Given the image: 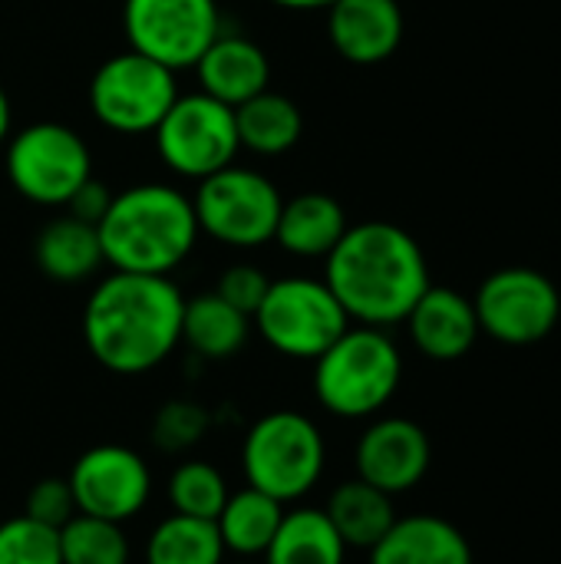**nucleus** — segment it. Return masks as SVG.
Instances as JSON below:
<instances>
[{"instance_id":"obj_1","label":"nucleus","mask_w":561,"mask_h":564,"mask_svg":"<svg viewBox=\"0 0 561 564\" xmlns=\"http://www.w3.org/2000/svg\"><path fill=\"white\" fill-rule=\"evenodd\" d=\"M185 297L169 274L112 271L83 307V340L99 367L119 377L155 370L182 344Z\"/></svg>"},{"instance_id":"obj_2","label":"nucleus","mask_w":561,"mask_h":564,"mask_svg":"<svg viewBox=\"0 0 561 564\" xmlns=\"http://www.w3.org/2000/svg\"><path fill=\"white\" fill-rule=\"evenodd\" d=\"M324 284L350 321L364 327L403 324L430 288V264L420 241L390 221L350 225L324 258Z\"/></svg>"},{"instance_id":"obj_3","label":"nucleus","mask_w":561,"mask_h":564,"mask_svg":"<svg viewBox=\"0 0 561 564\" xmlns=\"http://www.w3.org/2000/svg\"><path fill=\"white\" fill-rule=\"evenodd\" d=\"M96 231L103 261L129 274H172L202 235L192 198L162 182L116 192Z\"/></svg>"},{"instance_id":"obj_4","label":"nucleus","mask_w":561,"mask_h":564,"mask_svg":"<svg viewBox=\"0 0 561 564\" xmlns=\"http://www.w3.org/2000/svg\"><path fill=\"white\" fill-rule=\"evenodd\" d=\"M403 357L384 327H347L314 360V397L337 420H370L400 390Z\"/></svg>"},{"instance_id":"obj_5","label":"nucleus","mask_w":561,"mask_h":564,"mask_svg":"<svg viewBox=\"0 0 561 564\" xmlns=\"http://www.w3.org/2000/svg\"><path fill=\"white\" fill-rule=\"evenodd\" d=\"M327 446L317 423L294 410H274L251 423L241 443V469L251 489L281 506L304 499L324 476Z\"/></svg>"},{"instance_id":"obj_6","label":"nucleus","mask_w":561,"mask_h":564,"mask_svg":"<svg viewBox=\"0 0 561 564\" xmlns=\"http://www.w3.org/2000/svg\"><path fill=\"white\" fill-rule=\"evenodd\" d=\"M251 327L271 350L294 360H317L350 327V317L324 281L281 278L268 284Z\"/></svg>"},{"instance_id":"obj_7","label":"nucleus","mask_w":561,"mask_h":564,"mask_svg":"<svg viewBox=\"0 0 561 564\" xmlns=\"http://www.w3.org/2000/svg\"><path fill=\"white\" fill-rule=\"evenodd\" d=\"M281 192L274 182L245 165H225L202 178L192 195L198 231L228 248H261L274 241Z\"/></svg>"},{"instance_id":"obj_8","label":"nucleus","mask_w":561,"mask_h":564,"mask_svg":"<svg viewBox=\"0 0 561 564\" xmlns=\"http://www.w3.org/2000/svg\"><path fill=\"white\" fill-rule=\"evenodd\" d=\"M7 178L33 205H66L93 178V155L83 135L63 122H33L7 139Z\"/></svg>"},{"instance_id":"obj_9","label":"nucleus","mask_w":561,"mask_h":564,"mask_svg":"<svg viewBox=\"0 0 561 564\" xmlns=\"http://www.w3.org/2000/svg\"><path fill=\"white\" fill-rule=\"evenodd\" d=\"M473 307L486 337L506 347H532L559 327L561 294L549 274L509 264L479 284Z\"/></svg>"},{"instance_id":"obj_10","label":"nucleus","mask_w":561,"mask_h":564,"mask_svg":"<svg viewBox=\"0 0 561 564\" xmlns=\"http://www.w3.org/2000/svg\"><path fill=\"white\" fill-rule=\"evenodd\" d=\"M155 149L162 162L182 178H208L212 172L235 162L241 142L235 109L212 99L208 93L175 96L162 122L155 126Z\"/></svg>"},{"instance_id":"obj_11","label":"nucleus","mask_w":561,"mask_h":564,"mask_svg":"<svg viewBox=\"0 0 561 564\" xmlns=\"http://www.w3.org/2000/svg\"><path fill=\"white\" fill-rule=\"evenodd\" d=\"M175 96V73L136 50L109 56L89 79L93 116L122 135L155 132Z\"/></svg>"},{"instance_id":"obj_12","label":"nucleus","mask_w":561,"mask_h":564,"mask_svg":"<svg viewBox=\"0 0 561 564\" xmlns=\"http://www.w3.org/2000/svg\"><path fill=\"white\" fill-rule=\"evenodd\" d=\"M122 30L129 50L175 69H188L222 36L215 0H126Z\"/></svg>"},{"instance_id":"obj_13","label":"nucleus","mask_w":561,"mask_h":564,"mask_svg":"<svg viewBox=\"0 0 561 564\" xmlns=\"http://www.w3.org/2000/svg\"><path fill=\"white\" fill-rule=\"evenodd\" d=\"M66 482L79 516L106 519L116 525L139 516L152 492V473L145 459L119 443H103L86 449L73 463Z\"/></svg>"},{"instance_id":"obj_14","label":"nucleus","mask_w":561,"mask_h":564,"mask_svg":"<svg viewBox=\"0 0 561 564\" xmlns=\"http://www.w3.org/2000/svg\"><path fill=\"white\" fill-rule=\"evenodd\" d=\"M357 479L370 482L387 496H403L417 489L433 463V443L427 430L407 416L374 420L354 449Z\"/></svg>"},{"instance_id":"obj_15","label":"nucleus","mask_w":561,"mask_h":564,"mask_svg":"<svg viewBox=\"0 0 561 564\" xmlns=\"http://www.w3.org/2000/svg\"><path fill=\"white\" fill-rule=\"evenodd\" d=\"M403 324L410 330L413 347L436 364L463 360L483 334L473 297L453 288H436V284H430L420 294V301L413 304Z\"/></svg>"},{"instance_id":"obj_16","label":"nucleus","mask_w":561,"mask_h":564,"mask_svg":"<svg viewBox=\"0 0 561 564\" xmlns=\"http://www.w3.org/2000/svg\"><path fill=\"white\" fill-rule=\"evenodd\" d=\"M327 36L347 63H384L403 43V10L397 0H334L327 7Z\"/></svg>"},{"instance_id":"obj_17","label":"nucleus","mask_w":561,"mask_h":564,"mask_svg":"<svg viewBox=\"0 0 561 564\" xmlns=\"http://www.w3.org/2000/svg\"><path fill=\"white\" fill-rule=\"evenodd\" d=\"M195 73H198L202 93L238 109L241 102L268 89L271 63L255 40L238 36V33H222L202 53V59L195 63Z\"/></svg>"},{"instance_id":"obj_18","label":"nucleus","mask_w":561,"mask_h":564,"mask_svg":"<svg viewBox=\"0 0 561 564\" xmlns=\"http://www.w3.org/2000/svg\"><path fill=\"white\" fill-rule=\"evenodd\" d=\"M370 564H476L470 539L443 516H403L370 549Z\"/></svg>"},{"instance_id":"obj_19","label":"nucleus","mask_w":561,"mask_h":564,"mask_svg":"<svg viewBox=\"0 0 561 564\" xmlns=\"http://www.w3.org/2000/svg\"><path fill=\"white\" fill-rule=\"evenodd\" d=\"M347 215L337 198L304 192L281 205L274 241L294 258H327L347 231Z\"/></svg>"},{"instance_id":"obj_20","label":"nucleus","mask_w":561,"mask_h":564,"mask_svg":"<svg viewBox=\"0 0 561 564\" xmlns=\"http://www.w3.org/2000/svg\"><path fill=\"white\" fill-rule=\"evenodd\" d=\"M33 258L36 268L60 284H76L86 281L99 271L103 261V245H99V231L89 221H79L73 215L53 218L33 245Z\"/></svg>"},{"instance_id":"obj_21","label":"nucleus","mask_w":561,"mask_h":564,"mask_svg":"<svg viewBox=\"0 0 561 564\" xmlns=\"http://www.w3.org/2000/svg\"><path fill=\"white\" fill-rule=\"evenodd\" d=\"M324 516L331 519L334 532L341 535V542L347 549H364V552H370L390 532V525L400 519L393 509V496L374 489L364 479L341 482L331 492Z\"/></svg>"},{"instance_id":"obj_22","label":"nucleus","mask_w":561,"mask_h":564,"mask_svg":"<svg viewBox=\"0 0 561 564\" xmlns=\"http://www.w3.org/2000/svg\"><path fill=\"white\" fill-rule=\"evenodd\" d=\"M251 337V317L235 311L215 291L185 301L182 311V344L202 360H228Z\"/></svg>"},{"instance_id":"obj_23","label":"nucleus","mask_w":561,"mask_h":564,"mask_svg":"<svg viewBox=\"0 0 561 564\" xmlns=\"http://www.w3.org/2000/svg\"><path fill=\"white\" fill-rule=\"evenodd\" d=\"M284 519V506L251 486H245L241 492H228L215 529L222 535L225 552L241 555V558H255L265 555L278 525Z\"/></svg>"},{"instance_id":"obj_24","label":"nucleus","mask_w":561,"mask_h":564,"mask_svg":"<svg viewBox=\"0 0 561 564\" xmlns=\"http://www.w3.org/2000/svg\"><path fill=\"white\" fill-rule=\"evenodd\" d=\"M238 142L255 155H281L298 145L304 132L301 109L281 93H258L235 109Z\"/></svg>"},{"instance_id":"obj_25","label":"nucleus","mask_w":561,"mask_h":564,"mask_svg":"<svg viewBox=\"0 0 561 564\" xmlns=\"http://www.w3.org/2000/svg\"><path fill=\"white\" fill-rule=\"evenodd\" d=\"M347 545L334 532L324 509H294L284 512L265 564H344Z\"/></svg>"},{"instance_id":"obj_26","label":"nucleus","mask_w":561,"mask_h":564,"mask_svg":"<svg viewBox=\"0 0 561 564\" xmlns=\"http://www.w3.org/2000/svg\"><path fill=\"white\" fill-rule=\"evenodd\" d=\"M222 558L225 545L215 522L179 512L162 519L145 542V564H222Z\"/></svg>"},{"instance_id":"obj_27","label":"nucleus","mask_w":561,"mask_h":564,"mask_svg":"<svg viewBox=\"0 0 561 564\" xmlns=\"http://www.w3.org/2000/svg\"><path fill=\"white\" fill-rule=\"evenodd\" d=\"M60 558L63 564H129V542L122 525L76 512L60 529Z\"/></svg>"},{"instance_id":"obj_28","label":"nucleus","mask_w":561,"mask_h":564,"mask_svg":"<svg viewBox=\"0 0 561 564\" xmlns=\"http://www.w3.org/2000/svg\"><path fill=\"white\" fill-rule=\"evenodd\" d=\"M225 499H228V482L212 463L188 459V463H179L175 473L169 476V502H172V512L179 516L215 522Z\"/></svg>"},{"instance_id":"obj_29","label":"nucleus","mask_w":561,"mask_h":564,"mask_svg":"<svg viewBox=\"0 0 561 564\" xmlns=\"http://www.w3.org/2000/svg\"><path fill=\"white\" fill-rule=\"evenodd\" d=\"M0 564H63L60 532L26 516L0 522Z\"/></svg>"},{"instance_id":"obj_30","label":"nucleus","mask_w":561,"mask_h":564,"mask_svg":"<svg viewBox=\"0 0 561 564\" xmlns=\"http://www.w3.org/2000/svg\"><path fill=\"white\" fill-rule=\"evenodd\" d=\"M208 423H212V416L202 403L169 400L165 406H159V413L152 420V443L165 453H185L188 446H195L205 436Z\"/></svg>"},{"instance_id":"obj_31","label":"nucleus","mask_w":561,"mask_h":564,"mask_svg":"<svg viewBox=\"0 0 561 564\" xmlns=\"http://www.w3.org/2000/svg\"><path fill=\"white\" fill-rule=\"evenodd\" d=\"M23 516L46 525V529H63L73 516H76V502H73V492H69V482L66 479H40L30 492H26V502H23Z\"/></svg>"},{"instance_id":"obj_32","label":"nucleus","mask_w":561,"mask_h":564,"mask_svg":"<svg viewBox=\"0 0 561 564\" xmlns=\"http://www.w3.org/2000/svg\"><path fill=\"white\" fill-rule=\"evenodd\" d=\"M268 284H271V278H268L261 268H255V264H231V268L218 278L215 294H218L222 301H228L235 311H241V314L251 317V314L258 311V304L265 301Z\"/></svg>"},{"instance_id":"obj_33","label":"nucleus","mask_w":561,"mask_h":564,"mask_svg":"<svg viewBox=\"0 0 561 564\" xmlns=\"http://www.w3.org/2000/svg\"><path fill=\"white\" fill-rule=\"evenodd\" d=\"M109 202H112V192H109L99 178H86V182L73 192V198L66 202V208H69L73 218L89 221V225H99V218L106 215Z\"/></svg>"},{"instance_id":"obj_34","label":"nucleus","mask_w":561,"mask_h":564,"mask_svg":"<svg viewBox=\"0 0 561 564\" xmlns=\"http://www.w3.org/2000/svg\"><path fill=\"white\" fill-rule=\"evenodd\" d=\"M271 3L284 10H327L334 0H271Z\"/></svg>"},{"instance_id":"obj_35","label":"nucleus","mask_w":561,"mask_h":564,"mask_svg":"<svg viewBox=\"0 0 561 564\" xmlns=\"http://www.w3.org/2000/svg\"><path fill=\"white\" fill-rule=\"evenodd\" d=\"M10 122H13V116H10V96L0 86V145L10 139Z\"/></svg>"},{"instance_id":"obj_36","label":"nucleus","mask_w":561,"mask_h":564,"mask_svg":"<svg viewBox=\"0 0 561 564\" xmlns=\"http://www.w3.org/2000/svg\"><path fill=\"white\" fill-rule=\"evenodd\" d=\"M238 564H251V562H238Z\"/></svg>"}]
</instances>
